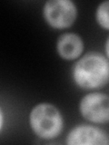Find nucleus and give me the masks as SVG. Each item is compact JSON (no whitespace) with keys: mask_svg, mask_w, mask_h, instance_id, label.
<instances>
[{"mask_svg":"<svg viewBox=\"0 0 109 145\" xmlns=\"http://www.w3.org/2000/svg\"><path fill=\"white\" fill-rule=\"evenodd\" d=\"M73 77L83 89L101 88L109 82V60L97 52L86 54L76 63Z\"/></svg>","mask_w":109,"mask_h":145,"instance_id":"1","label":"nucleus"},{"mask_svg":"<svg viewBox=\"0 0 109 145\" xmlns=\"http://www.w3.org/2000/svg\"><path fill=\"white\" fill-rule=\"evenodd\" d=\"M29 122L34 133L45 140L57 137L64 127L61 112L56 106L47 103H39L32 109Z\"/></svg>","mask_w":109,"mask_h":145,"instance_id":"2","label":"nucleus"},{"mask_svg":"<svg viewBox=\"0 0 109 145\" xmlns=\"http://www.w3.org/2000/svg\"><path fill=\"white\" fill-rule=\"evenodd\" d=\"M43 14L49 25L63 29L74 24L77 9L75 3L70 0H49L45 4Z\"/></svg>","mask_w":109,"mask_h":145,"instance_id":"3","label":"nucleus"},{"mask_svg":"<svg viewBox=\"0 0 109 145\" xmlns=\"http://www.w3.org/2000/svg\"><path fill=\"white\" fill-rule=\"evenodd\" d=\"M79 110L85 119L95 123L109 121V96L101 93H92L82 98Z\"/></svg>","mask_w":109,"mask_h":145,"instance_id":"4","label":"nucleus"},{"mask_svg":"<svg viewBox=\"0 0 109 145\" xmlns=\"http://www.w3.org/2000/svg\"><path fill=\"white\" fill-rule=\"evenodd\" d=\"M69 145H106L108 136L101 129L92 125L82 124L73 128L66 137Z\"/></svg>","mask_w":109,"mask_h":145,"instance_id":"5","label":"nucleus"},{"mask_svg":"<svg viewBox=\"0 0 109 145\" xmlns=\"http://www.w3.org/2000/svg\"><path fill=\"white\" fill-rule=\"evenodd\" d=\"M56 50L63 59L74 60L80 56L84 50V43L80 35L75 33H66L59 36Z\"/></svg>","mask_w":109,"mask_h":145,"instance_id":"6","label":"nucleus"},{"mask_svg":"<svg viewBox=\"0 0 109 145\" xmlns=\"http://www.w3.org/2000/svg\"><path fill=\"white\" fill-rule=\"evenodd\" d=\"M95 18L100 26L109 30V0L99 5L95 12Z\"/></svg>","mask_w":109,"mask_h":145,"instance_id":"7","label":"nucleus"},{"mask_svg":"<svg viewBox=\"0 0 109 145\" xmlns=\"http://www.w3.org/2000/svg\"><path fill=\"white\" fill-rule=\"evenodd\" d=\"M106 56L109 58V37L106 40Z\"/></svg>","mask_w":109,"mask_h":145,"instance_id":"8","label":"nucleus"}]
</instances>
